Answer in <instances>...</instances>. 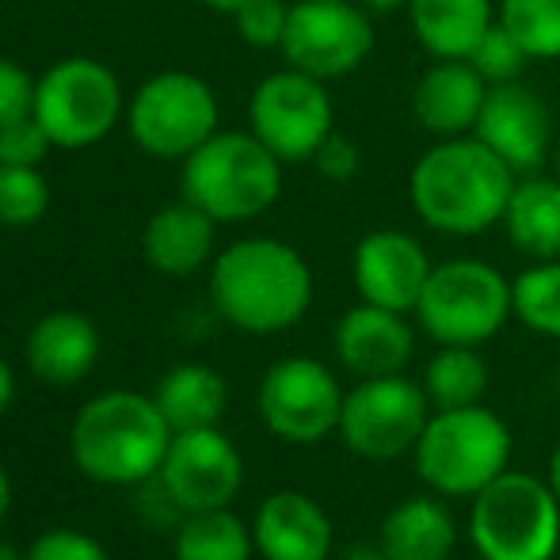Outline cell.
Wrapping results in <instances>:
<instances>
[{
	"mask_svg": "<svg viewBox=\"0 0 560 560\" xmlns=\"http://www.w3.org/2000/svg\"><path fill=\"white\" fill-rule=\"evenodd\" d=\"M515 168L477 133L439 138L408 172V199L428 229L446 236H480L503 222Z\"/></svg>",
	"mask_w": 560,
	"mask_h": 560,
	"instance_id": "6da1fadb",
	"label": "cell"
},
{
	"mask_svg": "<svg viewBox=\"0 0 560 560\" xmlns=\"http://www.w3.org/2000/svg\"><path fill=\"white\" fill-rule=\"evenodd\" d=\"M210 302L225 325L248 336L287 332L310 313L313 271L294 244L244 236L210 264Z\"/></svg>",
	"mask_w": 560,
	"mask_h": 560,
	"instance_id": "7a4b0ae2",
	"label": "cell"
},
{
	"mask_svg": "<svg viewBox=\"0 0 560 560\" xmlns=\"http://www.w3.org/2000/svg\"><path fill=\"white\" fill-rule=\"evenodd\" d=\"M176 431L168 428L153 397L112 389L92 397L69 428L73 465L96 485L130 488L161 472Z\"/></svg>",
	"mask_w": 560,
	"mask_h": 560,
	"instance_id": "3957f363",
	"label": "cell"
},
{
	"mask_svg": "<svg viewBox=\"0 0 560 560\" xmlns=\"http://www.w3.org/2000/svg\"><path fill=\"white\" fill-rule=\"evenodd\" d=\"M179 164L184 199L207 210L218 225L252 222L267 214L282 195L287 164L252 130H218Z\"/></svg>",
	"mask_w": 560,
	"mask_h": 560,
	"instance_id": "277c9868",
	"label": "cell"
},
{
	"mask_svg": "<svg viewBox=\"0 0 560 560\" xmlns=\"http://www.w3.org/2000/svg\"><path fill=\"white\" fill-rule=\"evenodd\" d=\"M420 480L435 495L465 500L492 485L511 462V431L492 408H435L412 450Z\"/></svg>",
	"mask_w": 560,
	"mask_h": 560,
	"instance_id": "5b68a950",
	"label": "cell"
},
{
	"mask_svg": "<svg viewBox=\"0 0 560 560\" xmlns=\"http://www.w3.org/2000/svg\"><path fill=\"white\" fill-rule=\"evenodd\" d=\"M469 541L480 560H553L560 503L546 477L503 469L472 495Z\"/></svg>",
	"mask_w": 560,
	"mask_h": 560,
	"instance_id": "8992f818",
	"label": "cell"
},
{
	"mask_svg": "<svg viewBox=\"0 0 560 560\" xmlns=\"http://www.w3.org/2000/svg\"><path fill=\"white\" fill-rule=\"evenodd\" d=\"M511 317V282L485 259H446L431 267V279L416 302V325L439 347H480Z\"/></svg>",
	"mask_w": 560,
	"mask_h": 560,
	"instance_id": "52a82bcc",
	"label": "cell"
},
{
	"mask_svg": "<svg viewBox=\"0 0 560 560\" xmlns=\"http://www.w3.org/2000/svg\"><path fill=\"white\" fill-rule=\"evenodd\" d=\"M126 130L141 153L156 161H187L222 130V107L202 77L168 69L126 100Z\"/></svg>",
	"mask_w": 560,
	"mask_h": 560,
	"instance_id": "ba28073f",
	"label": "cell"
},
{
	"mask_svg": "<svg viewBox=\"0 0 560 560\" xmlns=\"http://www.w3.org/2000/svg\"><path fill=\"white\" fill-rule=\"evenodd\" d=\"M35 118L58 149H89L126 118L122 84L96 58H61L38 77Z\"/></svg>",
	"mask_w": 560,
	"mask_h": 560,
	"instance_id": "9c48e42d",
	"label": "cell"
},
{
	"mask_svg": "<svg viewBox=\"0 0 560 560\" xmlns=\"http://www.w3.org/2000/svg\"><path fill=\"white\" fill-rule=\"evenodd\" d=\"M431 400L420 382L405 374L362 377L343 397L339 431L343 446L366 462H397L412 454L431 420Z\"/></svg>",
	"mask_w": 560,
	"mask_h": 560,
	"instance_id": "30bf717a",
	"label": "cell"
},
{
	"mask_svg": "<svg viewBox=\"0 0 560 560\" xmlns=\"http://www.w3.org/2000/svg\"><path fill=\"white\" fill-rule=\"evenodd\" d=\"M248 130L279 156L282 164L313 161L325 138L336 130V107L328 96V81L287 66L267 73L252 89Z\"/></svg>",
	"mask_w": 560,
	"mask_h": 560,
	"instance_id": "8fae6325",
	"label": "cell"
},
{
	"mask_svg": "<svg viewBox=\"0 0 560 560\" xmlns=\"http://www.w3.org/2000/svg\"><path fill=\"white\" fill-rule=\"evenodd\" d=\"M279 54L317 81L351 77L374 54V12L359 0H294Z\"/></svg>",
	"mask_w": 560,
	"mask_h": 560,
	"instance_id": "7c38bea8",
	"label": "cell"
},
{
	"mask_svg": "<svg viewBox=\"0 0 560 560\" xmlns=\"http://www.w3.org/2000/svg\"><path fill=\"white\" fill-rule=\"evenodd\" d=\"M339 377L320 359L310 354H290L279 359L259 382V416L267 431L282 443L313 446L339 431L343 412Z\"/></svg>",
	"mask_w": 560,
	"mask_h": 560,
	"instance_id": "4fadbf2b",
	"label": "cell"
},
{
	"mask_svg": "<svg viewBox=\"0 0 560 560\" xmlns=\"http://www.w3.org/2000/svg\"><path fill=\"white\" fill-rule=\"evenodd\" d=\"M161 488L172 508L191 511L229 508L244 485V457L218 428L176 431L161 462Z\"/></svg>",
	"mask_w": 560,
	"mask_h": 560,
	"instance_id": "5bb4252c",
	"label": "cell"
},
{
	"mask_svg": "<svg viewBox=\"0 0 560 560\" xmlns=\"http://www.w3.org/2000/svg\"><path fill=\"white\" fill-rule=\"evenodd\" d=\"M477 133L492 153L515 168V176L541 172V164L553 161L557 126L546 96L526 81L488 84L485 107L477 118Z\"/></svg>",
	"mask_w": 560,
	"mask_h": 560,
	"instance_id": "9a60e30c",
	"label": "cell"
},
{
	"mask_svg": "<svg viewBox=\"0 0 560 560\" xmlns=\"http://www.w3.org/2000/svg\"><path fill=\"white\" fill-rule=\"evenodd\" d=\"M431 256L405 229H374L354 244L351 275L362 302L382 310L416 313L423 287L431 279Z\"/></svg>",
	"mask_w": 560,
	"mask_h": 560,
	"instance_id": "2e32d148",
	"label": "cell"
},
{
	"mask_svg": "<svg viewBox=\"0 0 560 560\" xmlns=\"http://www.w3.org/2000/svg\"><path fill=\"white\" fill-rule=\"evenodd\" d=\"M332 347L343 370H351L359 382L362 377H389L405 374L416 351V332L408 325V313L359 302L339 317Z\"/></svg>",
	"mask_w": 560,
	"mask_h": 560,
	"instance_id": "e0dca14e",
	"label": "cell"
},
{
	"mask_svg": "<svg viewBox=\"0 0 560 560\" xmlns=\"http://www.w3.org/2000/svg\"><path fill=\"white\" fill-rule=\"evenodd\" d=\"M256 553L264 560H328L332 557V518L313 495L275 492L252 518Z\"/></svg>",
	"mask_w": 560,
	"mask_h": 560,
	"instance_id": "ac0fdd59",
	"label": "cell"
},
{
	"mask_svg": "<svg viewBox=\"0 0 560 560\" xmlns=\"http://www.w3.org/2000/svg\"><path fill=\"white\" fill-rule=\"evenodd\" d=\"M485 96L488 81L472 69V61H431L412 89V118L435 141L462 138L477 130Z\"/></svg>",
	"mask_w": 560,
	"mask_h": 560,
	"instance_id": "d6986e66",
	"label": "cell"
},
{
	"mask_svg": "<svg viewBox=\"0 0 560 560\" xmlns=\"http://www.w3.org/2000/svg\"><path fill=\"white\" fill-rule=\"evenodd\" d=\"M96 359H100V332L84 313L54 310L46 317H38L27 336L31 374L46 385H58V389L84 382L92 374V366H96Z\"/></svg>",
	"mask_w": 560,
	"mask_h": 560,
	"instance_id": "ffe728a7",
	"label": "cell"
},
{
	"mask_svg": "<svg viewBox=\"0 0 560 560\" xmlns=\"http://www.w3.org/2000/svg\"><path fill=\"white\" fill-rule=\"evenodd\" d=\"M214 233L218 222L207 210L179 199L149 218L145 233H141V248L161 275L184 279V275H195L207 264H214Z\"/></svg>",
	"mask_w": 560,
	"mask_h": 560,
	"instance_id": "44dd1931",
	"label": "cell"
},
{
	"mask_svg": "<svg viewBox=\"0 0 560 560\" xmlns=\"http://www.w3.org/2000/svg\"><path fill=\"white\" fill-rule=\"evenodd\" d=\"M405 12L431 61H469L477 43L500 20V0H412Z\"/></svg>",
	"mask_w": 560,
	"mask_h": 560,
	"instance_id": "7402d4cb",
	"label": "cell"
},
{
	"mask_svg": "<svg viewBox=\"0 0 560 560\" xmlns=\"http://www.w3.org/2000/svg\"><path fill=\"white\" fill-rule=\"evenodd\" d=\"M377 546L389 560H454L457 523L439 495H412L382 518Z\"/></svg>",
	"mask_w": 560,
	"mask_h": 560,
	"instance_id": "603a6c76",
	"label": "cell"
},
{
	"mask_svg": "<svg viewBox=\"0 0 560 560\" xmlns=\"http://www.w3.org/2000/svg\"><path fill=\"white\" fill-rule=\"evenodd\" d=\"M500 225L526 259H560V179L541 172L518 176Z\"/></svg>",
	"mask_w": 560,
	"mask_h": 560,
	"instance_id": "cb8c5ba5",
	"label": "cell"
},
{
	"mask_svg": "<svg viewBox=\"0 0 560 560\" xmlns=\"http://www.w3.org/2000/svg\"><path fill=\"white\" fill-rule=\"evenodd\" d=\"M153 400L172 431H199L218 428L229 405V389L218 370L202 366V362H184L161 377Z\"/></svg>",
	"mask_w": 560,
	"mask_h": 560,
	"instance_id": "d4e9b609",
	"label": "cell"
},
{
	"mask_svg": "<svg viewBox=\"0 0 560 560\" xmlns=\"http://www.w3.org/2000/svg\"><path fill=\"white\" fill-rule=\"evenodd\" d=\"M488 382H492V374H488V362L477 347L443 343L423 366L420 385L431 408H469L485 400Z\"/></svg>",
	"mask_w": 560,
	"mask_h": 560,
	"instance_id": "484cf974",
	"label": "cell"
},
{
	"mask_svg": "<svg viewBox=\"0 0 560 560\" xmlns=\"http://www.w3.org/2000/svg\"><path fill=\"white\" fill-rule=\"evenodd\" d=\"M176 560H252L256 538L252 526L229 508L191 511L176 530Z\"/></svg>",
	"mask_w": 560,
	"mask_h": 560,
	"instance_id": "4316f807",
	"label": "cell"
},
{
	"mask_svg": "<svg viewBox=\"0 0 560 560\" xmlns=\"http://www.w3.org/2000/svg\"><path fill=\"white\" fill-rule=\"evenodd\" d=\"M511 317L530 332L560 339V259H534L511 279Z\"/></svg>",
	"mask_w": 560,
	"mask_h": 560,
	"instance_id": "83f0119b",
	"label": "cell"
},
{
	"mask_svg": "<svg viewBox=\"0 0 560 560\" xmlns=\"http://www.w3.org/2000/svg\"><path fill=\"white\" fill-rule=\"evenodd\" d=\"M500 23L534 61L560 58V0H500Z\"/></svg>",
	"mask_w": 560,
	"mask_h": 560,
	"instance_id": "f1b7e54d",
	"label": "cell"
},
{
	"mask_svg": "<svg viewBox=\"0 0 560 560\" xmlns=\"http://www.w3.org/2000/svg\"><path fill=\"white\" fill-rule=\"evenodd\" d=\"M50 210V184L38 168L0 164V225L27 229L38 225Z\"/></svg>",
	"mask_w": 560,
	"mask_h": 560,
	"instance_id": "f546056e",
	"label": "cell"
},
{
	"mask_svg": "<svg viewBox=\"0 0 560 560\" xmlns=\"http://www.w3.org/2000/svg\"><path fill=\"white\" fill-rule=\"evenodd\" d=\"M469 61L488 84H508V81H523V73L530 69L534 58L518 46V38L495 20L492 31H488L477 43V50L469 54Z\"/></svg>",
	"mask_w": 560,
	"mask_h": 560,
	"instance_id": "4dcf8cb0",
	"label": "cell"
},
{
	"mask_svg": "<svg viewBox=\"0 0 560 560\" xmlns=\"http://www.w3.org/2000/svg\"><path fill=\"white\" fill-rule=\"evenodd\" d=\"M233 23L252 50H279L290 23V0H248Z\"/></svg>",
	"mask_w": 560,
	"mask_h": 560,
	"instance_id": "1f68e13d",
	"label": "cell"
},
{
	"mask_svg": "<svg viewBox=\"0 0 560 560\" xmlns=\"http://www.w3.org/2000/svg\"><path fill=\"white\" fill-rule=\"evenodd\" d=\"M50 149H58L50 141V133L43 130L35 115L20 118V122L0 130V164H20V168H38L50 156Z\"/></svg>",
	"mask_w": 560,
	"mask_h": 560,
	"instance_id": "d6a6232c",
	"label": "cell"
},
{
	"mask_svg": "<svg viewBox=\"0 0 560 560\" xmlns=\"http://www.w3.org/2000/svg\"><path fill=\"white\" fill-rule=\"evenodd\" d=\"M23 560H112V553L92 534L61 526V530L38 534Z\"/></svg>",
	"mask_w": 560,
	"mask_h": 560,
	"instance_id": "836d02e7",
	"label": "cell"
},
{
	"mask_svg": "<svg viewBox=\"0 0 560 560\" xmlns=\"http://www.w3.org/2000/svg\"><path fill=\"white\" fill-rule=\"evenodd\" d=\"M38 81L12 58H0V130L20 118L35 115Z\"/></svg>",
	"mask_w": 560,
	"mask_h": 560,
	"instance_id": "e575fe53",
	"label": "cell"
},
{
	"mask_svg": "<svg viewBox=\"0 0 560 560\" xmlns=\"http://www.w3.org/2000/svg\"><path fill=\"white\" fill-rule=\"evenodd\" d=\"M310 164L325 179H332V184H351V179L359 176V168H362V153H359V145H354L351 138H343V133L332 130L325 138V145L313 153Z\"/></svg>",
	"mask_w": 560,
	"mask_h": 560,
	"instance_id": "d590c367",
	"label": "cell"
},
{
	"mask_svg": "<svg viewBox=\"0 0 560 560\" xmlns=\"http://www.w3.org/2000/svg\"><path fill=\"white\" fill-rule=\"evenodd\" d=\"M12 397H15V374H12V366H8V362L0 359V416L8 412Z\"/></svg>",
	"mask_w": 560,
	"mask_h": 560,
	"instance_id": "8d00e7d4",
	"label": "cell"
},
{
	"mask_svg": "<svg viewBox=\"0 0 560 560\" xmlns=\"http://www.w3.org/2000/svg\"><path fill=\"white\" fill-rule=\"evenodd\" d=\"M362 8H370L374 15H389V12H400V8H408L412 0H359Z\"/></svg>",
	"mask_w": 560,
	"mask_h": 560,
	"instance_id": "74e56055",
	"label": "cell"
},
{
	"mask_svg": "<svg viewBox=\"0 0 560 560\" xmlns=\"http://www.w3.org/2000/svg\"><path fill=\"white\" fill-rule=\"evenodd\" d=\"M8 508H12V477H8L4 462H0V523L8 518Z\"/></svg>",
	"mask_w": 560,
	"mask_h": 560,
	"instance_id": "f35d334b",
	"label": "cell"
},
{
	"mask_svg": "<svg viewBox=\"0 0 560 560\" xmlns=\"http://www.w3.org/2000/svg\"><path fill=\"white\" fill-rule=\"evenodd\" d=\"M339 560H389V557H385L382 546H359V549H347Z\"/></svg>",
	"mask_w": 560,
	"mask_h": 560,
	"instance_id": "ab89813d",
	"label": "cell"
},
{
	"mask_svg": "<svg viewBox=\"0 0 560 560\" xmlns=\"http://www.w3.org/2000/svg\"><path fill=\"white\" fill-rule=\"evenodd\" d=\"M546 480H549V488H553V495H557V503H560V443H557L553 454H549V472H546Z\"/></svg>",
	"mask_w": 560,
	"mask_h": 560,
	"instance_id": "60d3db41",
	"label": "cell"
},
{
	"mask_svg": "<svg viewBox=\"0 0 560 560\" xmlns=\"http://www.w3.org/2000/svg\"><path fill=\"white\" fill-rule=\"evenodd\" d=\"M199 4H207L210 12H222V15H236L241 12L244 4H248V0H199Z\"/></svg>",
	"mask_w": 560,
	"mask_h": 560,
	"instance_id": "b9f144b4",
	"label": "cell"
},
{
	"mask_svg": "<svg viewBox=\"0 0 560 560\" xmlns=\"http://www.w3.org/2000/svg\"><path fill=\"white\" fill-rule=\"evenodd\" d=\"M0 560H23V557H20V549H15V546H8V541H0Z\"/></svg>",
	"mask_w": 560,
	"mask_h": 560,
	"instance_id": "7bdbcfd3",
	"label": "cell"
},
{
	"mask_svg": "<svg viewBox=\"0 0 560 560\" xmlns=\"http://www.w3.org/2000/svg\"><path fill=\"white\" fill-rule=\"evenodd\" d=\"M553 168H557V179H560V138H557V149H553Z\"/></svg>",
	"mask_w": 560,
	"mask_h": 560,
	"instance_id": "ee69618b",
	"label": "cell"
},
{
	"mask_svg": "<svg viewBox=\"0 0 560 560\" xmlns=\"http://www.w3.org/2000/svg\"><path fill=\"white\" fill-rule=\"evenodd\" d=\"M477 560H480V557H477Z\"/></svg>",
	"mask_w": 560,
	"mask_h": 560,
	"instance_id": "f6af8a7d",
	"label": "cell"
}]
</instances>
